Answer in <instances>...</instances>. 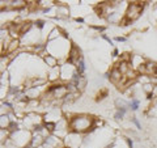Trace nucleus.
<instances>
[{"instance_id":"1","label":"nucleus","mask_w":157,"mask_h":148,"mask_svg":"<svg viewBox=\"0 0 157 148\" xmlns=\"http://www.w3.org/2000/svg\"><path fill=\"white\" fill-rule=\"evenodd\" d=\"M71 49L72 46L66 36H62L56 39H54V41H48V45H46V51H48V55L55 56L58 60L64 58L68 59Z\"/></svg>"},{"instance_id":"2","label":"nucleus","mask_w":157,"mask_h":148,"mask_svg":"<svg viewBox=\"0 0 157 148\" xmlns=\"http://www.w3.org/2000/svg\"><path fill=\"white\" fill-rule=\"evenodd\" d=\"M94 122L96 119L90 115L86 114H77L73 115L70 122H68V126H70L71 132H76V134H84L88 131H93L94 130Z\"/></svg>"},{"instance_id":"3","label":"nucleus","mask_w":157,"mask_h":148,"mask_svg":"<svg viewBox=\"0 0 157 148\" xmlns=\"http://www.w3.org/2000/svg\"><path fill=\"white\" fill-rule=\"evenodd\" d=\"M32 136H33V132L29 131V130H17L14 132H11V139L12 143L16 147L20 148H24V147H28L30 146V142H32Z\"/></svg>"},{"instance_id":"4","label":"nucleus","mask_w":157,"mask_h":148,"mask_svg":"<svg viewBox=\"0 0 157 148\" xmlns=\"http://www.w3.org/2000/svg\"><path fill=\"white\" fill-rule=\"evenodd\" d=\"M143 8H144V3H140V2L130 3L128 6H127L126 12H124V20H122L123 25H126L127 22L135 21L136 18H139L141 12H143Z\"/></svg>"},{"instance_id":"5","label":"nucleus","mask_w":157,"mask_h":148,"mask_svg":"<svg viewBox=\"0 0 157 148\" xmlns=\"http://www.w3.org/2000/svg\"><path fill=\"white\" fill-rule=\"evenodd\" d=\"M39 125H42V117L39 114H37V113L30 111L29 114H26L24 117V126H25L26 130L33 131Z\"/></svg>"},{"instance_id":"6","label":"nucleus","mask_w":157,"mask_h":148,"mask_svg":"<svg viewBox=\"0 0 157 148\" xmlns=\"http://www.w3.org/2000/svg\"><path fill=\"white\" fill-rule=\"evenodd\" d=\"M39 38H41V32H39V29L32 28L28 33H25L21 37V42L26 43V45H30V46H36L37 42L39 41Z\"/></svg>"},{"instance_id":"7","label":"nucleus","mask_w":157,"mask_h":148,"mask_svg":"<svg viewBox=\"0 0 157 148\" xmlns=\"http://www.w3.org/2000/svg\"><path fill=\"white\" fill-rule=\"evenodd\" d=\"M82 142H84V139L81 138V135L76 134V132H70L64 138V144L67 146V148H80Z\"/></svg>"},{"instance_id":"8","label":"nucleus","mask_w":157,"mask_h":148,"mask_svg":"<svg viewBox=\"0 0 157 148\" xmlns=\"http://www.w3.org/2000/svg\"><path fill=\"white\" fill-rule=\"evenodd\" d=\"M76 66L71 64V63H64L62 67H60V79L62 80H68L71 83L72 77L76 75Z\"/></svg>"},{"instance_id":"9","label":"nucleus","mask_w":157,"mask_h":148,"mask_svg":"<svg viewBox=\"0 0 157 148\" xmlns=\"http://www.w3.org/2000/svg\"><path fill=\"white\" fill-rule=\"evenodd\" d=\"M43 122H52V123H58L59 121L63 119L62 117V110L59 107H52V109L47 110V113L45 114V118H43Z\"/></svg>"},{"instance_id":"10","label":"nucleus","mask_w":157,"mask_h":148,"mask_svg":"<svg viewBox=\"0 0 157 148\" xmlns=\"http://www.w3.org/2000/svg\"><path fill=\"white\" fill-rule=\"evenodd\" d=\"M63 146H64V142H62L60 138L55 135H48L41 148H64Z\"/></svg>"},{"instance_id":"11","label":"nucleus","mask_w":157,"mask_h":148,"mask_svg":"<svg viewBox=\"0 0 157 148\" xmlns=\"http://www.w3.org/2000/svg\"><path fill=\"white\" fill-rule=\"evenodd\" d=\"M80 59H81V56H80V50H78L76 46H72L71 51H70V55H68V63H71V64L76 66L77 62L80 60Z\"/></svg>"},{"instance_id":"12","label":"nucleus","mask_w":157,"mask_h":148,"mask_svg":"<svg viewBox=\"0 0 157 148\" xmlns=\"http://www.w3.org/2000/svg\"><path fill=\"white\" fill-rule=\"evenodd\" d=\"M48 80L54 81L58 80L60 77V67H54V68H48Z\"/></svg>"},{"instance_id":"13","label":"nucleus","mask_w":157,"mask_h":148,"mask_svg":"<svg viewBox=\"0 0 157 148\" xmlns=\"http://www.w3.org/2000/svg\"><path fill=\"white\" fill-rule=\"evenodd\" d=\"M43 60H45V63L47 64L48 68H54V67H58V59L55 56H52V55H47L43 58Z\"/></svg>"},{"instance_id":"14","label":"nucleus","mask_w":157,"mask_h":148,"mask_svg":"<svg viewBox=\"0 0 157 148\" xmlns=\"http://www.w3.org/2000/svg\"><path fill=\"white\" fill-rule=\"evenodd\" d=\"M13 121H11L8 114H2V118H0V125H2V129H8L9 125H11Z\"/></svg>"},{"instance_id":"15","label":"nucleus","mask_w":157,"mask_h":148,"mask_svg":"<svg viewBox=\"0 0 157 148\" xmlns=\"http://www.w3.org/2000/svg\"><path fill=\"white\" fill-rule=\"evenodd\" d=\"M68 8L66 6H58L56 7V16L58 17H68Z\"/></svg>"},{"instance_id":"16","label":"nucleus","mask_w":157,"mask_h":148,"mask_svg":"<svg viewBox=\"0 0 157 148\" xmlns=\"http://www.w3.org/2000/svg\"><path fill=\"white\" fill-rule=\"evenodd\" d=\"M20 45V41L18 39H12L11 42H9V45L7 47V53H13V51H16V49Z\"/></svg>"},{"instance_id":"17","label":"nucleus","mask_w":157,"mask_h":148,"mask_svg":"<svg viewBox=\"0 0 157 148\" xmlns=\"http://www.w3.org/2000/svg\"><path fill=\"white\" fill-rule=\"evenodd\" d=\"M76 70H77V72L80 73V75H82V73L85 72V62H84V59H82V58L77 62V64H76Z\"/></svg>"},{"instance_id":"18","label":"nucleus","mask_w":157,"mask_h":148,"mask_svg":"<svg viewBox=\"0 0 157 148\" xmlns=\"http://www.w3.org/2000/svg\"><path fill=\"white\" fill-rule=\"evenodd\" d=\"M139 106H140V101L137 100V98H132L131 102H130V107H131V110L136 111L137 109H139Z\"/></svg>"},{"instance_id":"19","label":"nucleus","mask_w":157,"mask_h":148,"mask_svg":"<svg viewBox=\"0 0 157 148\" xmlns=\"http://www.w3.org/2000/svg\"><path fill=\"white\" fill-rule=\"evenodd\" d=\"M107 95H109V92H107V89H101L100 92L97 93V98H96V100H97V101L104 100L105 97H107Z\"/></svg>"},{"instance_id":"20","label":"nucleus","mask_w":157,"mask_h":148,"mask_svg":"<svg viewBox=\"0 0 157 148\" xmlns=\"http://www.w3.org/2000/svg\"><path fill=\"white\" fill-rule=\"evenodd\" d=\"M126 111H127V110H124V109H118V110H117V113H115V115H114V118H115V119H118V121L122 119V118L124 117Z\"/></svg>"},{"instance_id":"21","label":"nucleus","mask_w":157,"mask_h":148,"mask_svg":"<svg viewBox=\"0 0 157 148\" xmlns=\"http://www.w3.org/2000/svg\"><path fill=\"white\" fill-rule=\"evenodd\" d=\"M45 25H46V22L43 21V20H41V18H38L36 22H34V26H36L37 29H39V30H42L43 28H45Z\"/></svg>"},{"instance_id":"22","label":"nucleus","mask_w":157,"mask_h":148,"mask_svg":"<svg viewBox=\"0 0 157 148\" xmlns=\"http://www.w3.org/2000/svg\"><path fill=\"white\" fill-rule=\"evenodd\" d=\"M131 122H132V123H134V125L136 126V129L141 130V125H140V122L137 121V118H136V117H132V118H131Z\"/></svg>"},{"instance_id":"23","label":"nucleus","mask_w":157,"mask_h":148,"mask_svg":"<svg viewBox=\"0 0 157 148\" xmlns=\"http://www.w3.org/2000/svg\"><path fill=\"white\" fill-rule=\"evenodd\" d=\"M102 38H104L105 41H107V43H109V45H113V41H111V39H110L109 37L106 36V34H102Z\"/></svg>"},{"instance_id":"24","label":"nucleus","mask_w":157,"mask_h":148,"mask_svg":"<svg viewBox=\"0 0 157 148\" xmlns=\"http://www.w3.org/2000/svg\"><path fill=\"white\" fill-rule=\"evenodd\" d=\"M115 41H118V42H126L127 39H126L124 37H117V38H115Z\"/></svg>"},{"instance_id":"25","label":"nucleus","mask_w":157,"mask_h":148,"mask_svg":"<svg viewBox=\"0 0 157 148\" xmlns=\"http://www.w3.org/2000/svg\"><path fill=\"white\" fill-rule=\"evenodd\" d=\"M75 21H76V22H80V24H82V22H84V18H81V17H77V18L75 20Z\"/></svg>"},{"instance_id":"26","label":"nucleus","mask_w":157,"mask_h":148,"mask_svg":"<svg viewBox=\"0 0 157 148\" xmlns=\"http://www.w3.org/2000/svg\"><path fill=\"white\" fill-rule=\"evenodd\" d=\"M118 54H119V53H118V50H114V51H113V56H118Z\"/></svg>"}]
</instances>
